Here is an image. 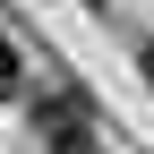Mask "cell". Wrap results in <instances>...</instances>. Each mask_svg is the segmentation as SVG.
Wrapping results in <instances>:
<instances>
[{"mask_svg":"<svg viewBox=\"0 0 154 154\" xmlns=\"http://www.w3.org/2000/svg\"><path fill=\"white\" fill-rule=\"evenodd\" d=\"M26 120L43 128V154H94V94H86V86H51V94H34Z\"/></svg>","mask_w":154,"mask_h":154,"instance_id":"obj_1","label":"cell"},{"mask_svg":"<svg viewBox=\"0 0 154 154\" xmlns=\"http://www.w3.org/2000/svg\"><path fill=\"white\" fill-rule=\"evenodd\" d=\"M137 60H146V86H154V43H146V51H137Z\"/></svg>","mask_w":154,"mask_h":154,"instance_id":"obj_3","label":"cell"},{"mask_svg":"<svg viewBox=\"0 0 154 154\" xmlns=\"http://www.w3.org/2000/svg\"><path fill=\"white\" fill-rule=\"evenodd\" d=\"M17 86H26V60H17V51L0 43V103H17Z\"/></svg>","mask_w":154,"mask_h":154,"instance_id":"obj_2","label":"cell"}]
</instances>
